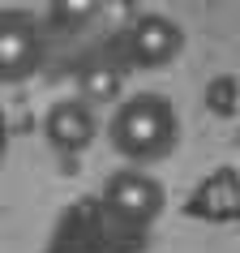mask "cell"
I'll use <instances>...</instances> for the list:
<instances>
[{"label":"cell","mask_w":240,"mask_h":253,"mask_svg":"<svg viewBox=\"0 0 240 253\" xmlns=\"http://www.w3.org/2000/svg\"><path fill=\"white\" fill-rule=\"evenodd\" d=\"M43 137L52 150L78 155L94 142V107L86 99H56L43 112Z\"/></svg>","instance_id":"obj_5"},{"label":"cell","mask_w":240,"mask_h":253,"mask_svg":"<svg viewBox=\"0 0 240 253\" xmlns=\"http://www.w3.org/2000/svg\"><path fill=\"white\" fill-rule=\"evenodd\" d=\"M0 150H4V116H0Z\"/></svg>","instance_id":"obj_8"},{"label":"cell","mask_w":240,"mask_h":253,"mask_svg":"<svg viewBox=\"0 0 240 253\" xmlns=\"http://www.w3.org/2000/svg\"><path fill=\"white\" fill-rule=\"evenodd\" d=\"M176 107L167 94H155V90H142V94H129L124 103L112 112V125H107V137L112 146L124 155L129 163H155V159H167L176 146Z\"/></svg>","instance_id":"obj_1"},{"label":"cell","mask_w":240,"mask_h":253,"mask_svg":"<svg viewBox=\"0 0 240 253\" xmlns=\"http://www.w3.org/2000/svg\"><path fill=\"white\" fill-rule=\"evenodd\" d=\"M116 94H120V73L112 65H90L86 73H81V94L78 99H86L90 107L116 103Z\"/></svg>","instance_id":"obj_6"},{"label":"cell","mask_w":240,"mask_h":253,"mask_svg":"<svg viewBox=\"0 0 240 253\" xmlns=\"http://www.w3.org/2000/svg\"><path fill=\"white\" fill-rule=\"evenodd\" d=\"M39 56H43V43L35 22L17 9H0V82L30 78Z\"/></svg>","instance_id":"obj_3"},{"label":"cell","mask_w":240,"mask_h":253,"mask_svg":"<svg viewBox=\"0 0 240 253\" xmlns=\"http://www.w3.org/2000/svg\"><path fill=\"white\" fill-rule=\"evenodd\" d=\"M180 47H185V30L176 26L172 17H163V13L137 17V26L129 30V56H133V65H142V69L172 65L176 56H180Z\"/></svg>","instance_id":"obj_4"},{"label":"cell","mask_w":240,"mask_h":253,"mask_svg":"<svg viewBox=\"0 0 240 253\" xmlns=\"http://www.w3.org/2000/svg\"><path fill=\"white\" fill-rule=\"evenodd\" d=\"M210 107L219 112V116H227V112L236 107V82L232 78H214L210 82Z\"/></svg>","instance_id":"obj_7"},{"label":"cell","mask_w":240,"mask_h":253,"mask_svg":"<svg viewBox=\"0 0 240 253\" xmlns=\"http://www.w3.org/2000/svg\"><path fill=\"white\" fill-rule=\"evenodd\" d=\"M103 206H107V214H116L124 223H150L163 211V185L142 168L112 172L103 185Z\"/></svg>","instance_id":"obj_2"}]
</instances>
